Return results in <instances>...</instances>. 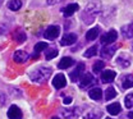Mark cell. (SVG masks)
I'll use <instances>...</instances> for the list:
<instances>
[{
    "label": "cell",
    "mask_w": 133,
    "mask_h": 119,
    "mask_svg": "<svg viewBox=\"0 0 133 119\" xmlns=\"http://www.w3.org/2000/svg\"><path fill=\"white\" fill-rule=\"evenodd\" d=\"M101 12V3L99 0H92L91 3H88L84 8V10L81 14V18L83 19V22L86 24H90L95 21L96 16Z\"/></svg>",
    "instance_id": "1"
},
{
    "label": "cell",
    "mask_w": 133,
    "mask_h": 119,
    "mask_svg": "<svg viewBox=\"0 0 133 119\" xmlns=\"http://www.w3.org/2000/svg\"><path fill=\"white\" fill-rule=\"evenodd\" d=\"M51 69L46 68V67H40V68L35 69L32 73L30 74L31 81L35 83H44L49 80V77L51 76Z\"/></svg>",
    "instance_id": "2"
},
{
    "label": "cell",
    "mask_w": 133,
    "mask_h": 119,
    "mask_svg": "<svg viewBox=\"0 0 133 119\" xmlns=\"http://www.w3.org/2000/svg\"><path fill=\"white\" fill-rule=\"evenodd\" d=\"M116 38H118V32H116L115 30H110L109 32H106V34L101 37L100 42H101L104 46H106V45H110V44L115 42Z\"/></svg>",
    "instance_id": "3"
},
{
    "label": "cell",
    "mask_w": 133,
    "mask_h": 119,
    "mask_svg": "<svg viewBox=\"0 0 133 119\" xmlns=\"http://www.w3.org/2000/svg\"><path fill=\"white\" fill-rule=\"evenodd\" d=\"M60 34V28L58 26H49L45 32H44V37L46 40H55Z\"/></svg>",
    "instance_id": "4"
},
{
    "label": "cell",
    "mask_w": 133,
    "mask_h": 119,
    "mask_svg": "<svg viewBox=\"0 0 133 119\" xmlns=\"http://www.w3.org/2000/svg\"><path fill=\"white\" fill-rule=\"evenodd\" d=\"M83 70H84V64H83V63H79L73 72H70V74H69L70 81H72V82H77V81H79L81 76L83 74Z\"/></svg>",
    "instance_id": "5"
},
{
    "label": "cell",
    "mask_w": 133,
    "mask_h": 119,
    "mask_svg": "<svg viewBox=\"0 0 133 119\" xmlns=\"http://www.w3.org/2000/svg\"><path fill=\"white\" fill-rule=\"evenodd\" d=\"M116 49H118V46H116V45H113V46L106 45V46H104V48H102V50L100 51V55H101L102 58H105V59H110V58L115 54Z\"/></svg>",
    "instance_id": "6"
},
{
    "label": "cell",
    "mask_w": 133,
    "mask_h": 119,
    "mask_svg": "<svg viewBox=\"0 0 133 119\" xmlns=\"http://www.w3.org/2000/svg\"><path fill=\"white\" fill-rule=\"evenodd\" d=\"M8 118L9 119H22L23 118V113L22 110L17 106V105H12L8 110Z\"/></svg>",
    "instance_id": "7"
},
{
    "label": "cell",
    "mask_w": 133,
    "mask_h": 119,
    "mask_svg": "<svg viewBox=\"0 0 133 119\" xmlns=\"http://www.w3.org/2000/svg\"><path fill=\"white\" fill-rule=\"evenodd\" d=\"M52 85H54L55 88H58V90L64 88L66 86V80H65V77H64V74H62V73L56 74V76L54 77V80H52Z\"/></svg>",
    "instance_id": "8"
},
{
    "label": "cell",
    "mask_w": 133,
    "mask_h": 119,
    "mask_svg": "<svg viewBox=\"0 0 133 119\" xmlns=\"http://www.w3.org/2000/svg\"><path fill=\"white\" fill-rule=\"evenodd\" d=\"M116 77V73L111 69H108V70H104L101 73V81L102 83H110L114 81V78Z\"/></svg>",
    "instance_id": "9"
},
{
    "label": "cell",
    "mask_w": 133,
    "mask_h": 119,
    "mask_svg": "<svg viewBox=\"0 0 133 119\" xmlns=\"http://www.w3.org/2000/svg\"><path fill=\"white\" fill-rule=\"evenodd\" d=\"M76 41H77V35L76 34H66L63 36L60 44H62L63 46H69V45H73Z\"/></svg>",
    "instance_id": "10"
},
{
    "label": "cell",
    "mask_w": 133,
    "mask_h": 119,
    "mask_svg": "<svg viewBox=\"0 0 133 119\" xmlns=\"http://www.w3.org/2000/svg\"><path fill=\"white\" fill-rule=\"evenodd\" d=\"M95 82H96V80L94 78V76L90 74V73H87V74L83 76V78L81 80L79 86H81V88H86V87H88V86H92Z\"/></svg>",
    "instance_id": "11"
},
{
    "label": "cell",
    "mask_w": 133,
    "mask_h": 119,
    "mask_svg": "<svg viewBox=\"0 0 133 119\" xmlns=\"http://www.w3.org/2000/svg\"><path fill=\"white\" fill-rule=\"evenodd\" d=\"M77 10H79V5L78 4H69V5H66L65 8H63V16L64 17H70V16H73Z\"/></svg>",
    "instance_id": "12"
},
{
    "label": "cell",
    "mask_w": 133,
    "mask_h": 119,
    "mask_svg": "<svg viewBox=\"0 0 133 119\" xmlns=\"http://www.w3.org/2000/svg\"><path fill=\"white\" fill-rule=\"evenodd\" d=\"M13 59H14L16 63L22 64V63H24V62L28 59V54L24 50H17L16 52H14V55H13Z\"/></svg>",
    "instance_id": "13"
},
{
    "label": "cell",
    "mask_w": 133,
    "mask_h": 119,
    "mask_svg": "<svg viewBox=\"0 0 133 119\" xmlns=\"http://www.w3.org/2000/svg\"><path fill=\"white\" fill-rule=\"evenodd\" d=\"M74 64V59L73 58H69V56H64L60 59V62L58 63V68L59 69H66L69 67H72Z\"/></svg>",
    "instance_id": "14"
},
{
    "label": "cell",
    "mask_w": 133,
    "mask_h": 119,
    "mask_svg": "<svg viewBox=\"0 0 133 119\" xmlns=\"http://www.w3.org/2000/svg\"><path fill=\"white\" fill-rule=\"evenodd\" d=\"M100 27H94V28H91L87 34H86V40L87 41H94V40H96L97 38V36L100 34Z\"/></svg>",
    "instance_id": "15"
},
{
    "label": "cell",
    "mask_w": 133,
    "mask_h": 119,
    "mask_svg": "<svg viewBox=\"0 0 133 119\" xmlns=\"http://www.w3.org/2000/svg\"><path fill=\"white\" fill-rule=\"evenodd\" d=\"M106 109H108V111H109L111 115H118V114L122 111V106H120L119 102H113V104L108 105Z\"/></svg>",
    "instance_id": "16"
},
{
    "label": "cell",
    "mask_w": 133,
    "mask_h": 119,
    "mask_svg": "<svg viewBox=\"0 0 133 119\" xmlns=\"http://www.w3.org/2000/svg\"><path fill=\"white\" fill-rule=\"evenodd\" d=\"M122 86H123V88H125V90L133 87V76L132 74H127V76H124V77L122 78Z\"/></svg>",
    "instance_id": "17"
},
{
    "label": "cell",
    "mask_w": 133,
    "mask_h": 119,
    "mask_svg": "<svg viewBox=\"0 0 133 119\" xmlns=\"http://www.w3.org/2000/svg\"><path fill=\"white\" fill-rule=\"evenodd\" d=\"M13 38H14V41L18 42V44H23V42L26 41V34H24V31H22V30H17V31H14Z\"/></svg>",
    "instance_id": "18"
},
{
    "label": "cell",
    "mask_w": 133,
    "mask_h": 119,
    "mask_svg": "<svg viewBox=\"0 0 133 119\" xmlns=\"http://www.w3.org/2000/svg\"><path fill=\"white\" fill-rule=\"evenodd\" d=\"M116 63H118L120 67L127 68V67L131 65V59H129V56H127V55H120V56H118Z\"/></svg>",
    "instance_id": "19"
},
{
    "label": "cell",
    "mask_w": 133,
    "mask_h": 119,
    "mask_svg": "<svg viewBox=\"0 0 133 119\" xmlns=\"http://www.w3.org/2000/svg\"><path fill=\"white\" fill-rule=\"evenodd\" d=\"M88 96H90L92 100H100V99L102 97V91L100 90L99 87L92 88V90H90V91H88Z\"/></svg>",
    "instance_id": "20"
},
{
    "label": "cell",
    "mask_w": 133,
    "mask_h": 119,
    "mask_svg": "<svg viewBox=\"0 0 133 119\" xmlns=\"http://www.w3.org/2000/svg\"><path fill=\"white\" fill-rule=\"evenodd\" d=\"M8 8L10 10H13V12H17V10H19L22 8V1L21 0H10L8 3Z\"/></svg>",
    "instance_id": "21"
},
{
    "label": "cell",
    "mask_w": 133,
    "mask_h": 119,
    "mask_svg": "<svg viewBox=\"0 0 133 119\" xmlns=\"http://www.w3.org/2000/svg\"><path fill=\"white\" fill-rule=\"evenodd\" d=\"M122 34L124 35V37H127V38H131L133 37V24H127V26H124L123 28H122Z\"/></svg>",
    "instance_id": "22"
},
{
    "label": "cell",
    "mask_w": 133,
    "mask_h": 119,
    "mask_svg": "<svg viewBox=\"0 0 133 119\" xmlns=\"http://www.w3.org/2000/svg\"><path fill=\"white\" fill-rule=\"evenodd\" d=\"M97 50H99V48H97V45H94V46H91V48H88L87 50L84 51V58H92L94 55H96L97 54Z\"/></svg>",
    "instance_id": "23"
},
{
    "label": "cell",
    "mask_w": 133,
    "mask_h": 119,
    "mask_svg": "<svg viewBox=\"0 0 133 119\" xmlns=\"http://www.w3.org/2000/svg\"><path fill=\"white\" fill-rule=\"evenodd\" d=\"M116 96V91L114 87H108V90L105 91V99L109 101V100H111V99H114Z\"/></svg>",
    "instance_id": "24"
},
{
    "label": "cell",
    "mask_w": 133,
    "mask_h": 119,
    "mask_svg": "<svg viewBox=\"0 0 133 119\" xmlns=\"http://www.w3.org/2000/svg\"><path fill=\"white\" fill-rule=\"evenodd\" d=\"M102 117V111L101 110H94V111H91V113H88L84 119H100Z\"/></svg>",
    "instance_id": "25"
},
{
    "label": "cell",
    "mask_w": 133,
    "mask_h": 119,
    "mask_svg": "<svg viewBox=\"0 0 133 119\" xmlns=\"http://www.w3.org/2000/svg\"><path fill=\"white\" fill-rule=\"evenodd\" d=\"M46 49H48V44L46 42H37L35 45V52L36 54H40L41 51L46 50Z\"/></svg>",
    "instance_id": "26"
},
{
    "label": "cell",
    "mask_w": 133,
    "mask_h": 119,
    "mask_svg": "<svg viewBox=\"0 0 133 119\" xmlns=\"http://www.w3.org/2000/svg\"><path fill=\"white\" fill-rule=\"evenodd\" d=\"M56 55H58V50H56L55 48H50L49 50L46 51V54H45V58H46L48 60H50V59H54Z\"/></svg>",
    "instance_id": "27"
},
{
    "label": "cell",
    "mask_w": 133,
    "mask_h": 119,
    "mask_svg": "<svg viewBox=\"0 0 133 119\" xmlns=\"http://www.w3.org/2000/svg\"><path fill=\"white\" fill-rule=\"evenodd\" d=\"M104 67H105V63L99 60V62H95V64H94V67H92V70H94L95 73H100V72L104 69Z\"/></svg>",
    "instance_id": "28"
},
{
    "label": "cell",
    "mask_w": 133,
    "mask_h": 119,
    "mask_svg": "<svg viewBox=\"0 0 133 119\" xmlns=\"http://www.w3.org/2000/svg\"><path fill=\"white\" fill-rule=\"evenodd\" d=\"M124 102H125V108L132 109L133 108V94L127 95V96H125V99H124Z\"/></svg>",
    "instance_id": "29"
},
{
    "label": "cell",
    "mask_w": 133,
    "mask_h": 119,
    "mask_svg": "<svg viewBox=\"0 0 133 119\" xmlns=\"http://www.w3.org/2000/svg\"><path fill=\"white\" fill-rule=\"evenodd\" d=\"M8 102V96L5 92H0V106H5Z\"/></svg>",
    "instance_id": "30"
},
{
    "label": "cell",
    "mask_w": 133,
    "mask_h": 119,
    "mask_svg": "<svg viewBox=\"0 0 133 119\" xmlns=\"http://www.w3.org/2000/svg\"><path fill=\"white\" fill-rule=\"evenodd\" d=\"M5 31H6V26H5V24H1V23H0V35L5 34Z\"/></svg>",
    "instance_id": "31"
},
{
    "label": "cell",
    "mask_w": 133,
    "mask_h": 119,
    "mask_svg": "<svg viewBox=\"0 0 133 119\" xmlns=\"http://www.w3.org/2000/svg\"><path fill=\"white\" fill-rule=\"evenodd\" d=\"M63 101H64L65 105H69V104L72 102V97H64V100H63Z\"/></svg>",
    "instance_id": "32"
},
{
    "label": "cell",
    "mask_w": 133,
    "mask_h": 119,
    "mask_svg": "<svg viewBox=\"0 0 133 119\" xmlns=\"http://www.w3.org/2000/svg\"><path fill=\"white\" fill-rule=\"evenodd\" d=\"M60 0H48V4L49 5H54V4H56V3H59Z\"/></svg>",
    "instance_id": "33"
},
{
    "label": "cell",
    "mask_w": 133,
    "mask_h": 119,
    "mask_svg": "<svg viewBox=\"0 0 133 119\" xmlns=\"http://www.w3.org/2000/svg\"><path fill=\"white\" fill-rule=\"evenodd\" d=\"M128 119H133V111L128 113Z\"/></svg>",
    "instance_id": "34"
},
{
    "label": "cell",
    "mask_w": 133,
    "mask_h": 119,
    "mask_svg": "<svg viewBox=\"0 0 133 119\" xmlns=\"http://www.w3.org/2000/svg\"><path fill=\"white\" fill-rule=\"evenodd\" d=\"M52 119H60V118H59V117H54Z\"/></svg>",
    "instance_id": "35"
},
{
    "label": "cell",
    "mask_w": 133,
    "mask_h": 119,
    "mask_svg": "<svg viewBox=\"0 0 133 119\" xmlns=\"http://www.w3.org/2000/svg\"><path fill=\"white\" fill-rule=\"evenodd\" d=\"M1 3H3V0H0V4H1Z\"/></svg>",
    "instance_id": "36"
},
{
    "label": "cell",
    "mask_w": 133,
    "mask_h": 119,
    "mask_svg": "<svg viewBox=\"0 0 133 119\" xmlns=\"http://www.w3.org/2000/svg\"><path fill=\"white\" fill-rule=\"evenodd\" d=\"M105 119H111V118H105Z\"/></svg>",
    "instance_id": "37"
},
{
    "label": "cell",
    "mask_w": 133,
    "mask_h": 119,
    "mask_svg": "<svg viewBox=\"0 0 133 119\" xmlns=\"http://www.w3.org/2000/svg\"><path fill=\"white\" fill-rule=\"evenodd\" d=\"M132 24H133V23H132Z\"/></svg>",
    "instance_id": "38"
}]
</instances>
